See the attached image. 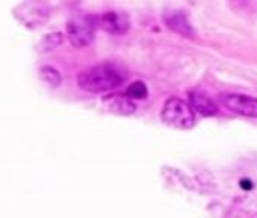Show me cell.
Segmentation results:
<instances>
[{"label": "cell", "mask_w": 257, "mask_h": 218, "mask_svg": "<svg viewBox=\"0 0 257 218\" xmlns=\"http://www.w3.org/2000/svg\"><path fill=\"white\" fill-rule=\"evenodd\" d=\"M122 82L121 74L110 65L100 64L83 70L77 76V85L88 92H106Z\"/></svg>", "instance_id": "1"}, {"label": "cell", "mask_w": 257, "mask_h": 218, "mask_svg": "<svg viewBox=\"0 0 257 218\" xmlns=\"http://www.w3.org/2000/svg\"><path fill=\"white\" fill-rule=\"evenodd\" d=\"M195 111L191 103L179 97H171L162 107V120L167 126L176 129H191L195 125Z\"/></svg>", "instance_id": "2"}, {"label": "cell", "mask_w": 257, "mask_h": 218, "mask_svg": "<svg viewBox=\"0 0 257 218\" xmlns=\"http://www.w3.org/2000/svg\"><path fill=\"white\" fill-rule=\"evenodd\" d=\"M95 23L92 17L77 16L67 23V37L74 47H86L94 40Z\"/></svg>", "instance_id": "3"}, {"label": "cell", "mask_w": 257, "mask_h": 218, "mask_svg": "<svg viewBox=\"0 0 257 218\" xmlns=\"http://www.w3.org/2000/svg\"><path fill=\"white\" fill-rule=\"evenodd\" d=\"M219 101L228 111L249 119H257V98L243 94H221Z\"/></svg>", "instance_id": "4"}, {"label": "cell", "mask_w": 257, "mask_h": 218, "mask_svg": "<svg viewBox=\"0 0 257 218\" xmlns=\"http://www.w3.org/2000/svg\"><path fill=\"white\" fill-rule=\"evenodd\" d=\"M98 25L103 31L112 35H122L131 28V20L122 13H104L98 17Z\"/></svg>", "instance_id": "5"}, {"label": "cell", "mask_w": 257, "mask_h": 218, "mask_svg": "<svg viewBox=\"0 0 257 218\" xmlns=\"http://www.w3.org/2000/svg\"><path fill=\"white\" fill-rule=\"evenodd\" d=\"M164 22L167 28L183 37H194V29L188 20V16L183 11H168L164 14Z\"/></svg>", "instance_id": "6"}, {"label": "cell", "mask_w": 257, "mask_h": 218, "mask_svg": "<svg viewBox=\"0 0 257 218\" xmlns=\"http://www.w3.org/2000/svg\"><path fill=\"white\" fill-rule=\"evenodd\" d=\"M189 101H191V106L194 111L203 117H212L218 113L216 103L209 95H206L200 91H192L189 94Z\"/></svg>", "instance_id": "7"}, {"label": "cell", "mask_w": 257, "mask_h": 218, "mask_svg": "<svg viewBox=\"0 0 257 218\" xmlns=\"http://www.w3.org/2000/svg\"><path fill=\"white\" fill-rule=\"evenodd\" d=\"M107 107L110 113H115L118 116H131L137 111V104L132 101V98L125 95H112L106 100Z\"/></svg>", "instance_id": "8"}, {"label": "cell", "mask_w": 257, "mask_h": 218, "mask_svg": "<svg viewBox=\"0 0 257 218\" xmlns=\"http://www.w3.org/2000/svg\"><path fill=\"white\" fill-rule=\"evenodd\" d=\"M40 77L44 83H47L52 88H58L62 82L61 73L55 67H50V65H44L40 68Z\"/></svg>", "instance_id": "9"}, {"label": "cell", "mask_w": 257, "mask_h": 218, "mask_svg": "<svg viewBox=\"0 0 257 218\" xmlns=\"http://www.w3.org/2000/svg\"><path fill=\"white\" fill-rule=\"evenodd\" d=\"M125 94H127L128 97H131V98L143 100V98H146V97L149 95V89H147V86H146V83H144V82L137 80V82H134V83L128 85V88H127Z\"/></svg>", "instance_id": "10"}, {"label": "cell", "mask_w": 257, "mask_h": 218, "mask_svg": "<svg viewBox=\"0 0 257 218\" xmlns=\"http://www.w3.org/2000/svg\"><path fill=\"white\" fill-rule=\"evenodd\" d=\"M61 43H62V34H59V32H56V34H49V35H46V37L41 40L40 50H41V52L55 50L58 46H61Z\"/></svg>", "instance_id": "11"}, {"label": "cell", "mask_w": 257, "mask_h": 218, "mask_svg": "<svg viewBox=\"0 0 257 218\" xmlns=\"http://www.w3.org/2000/svg\"><path fill=\"white\" fill-rule=\"evenodd\" d=\"M240 186H242L243 189H251V188H252V183H251V180H248V179H242V180H240Z\"/></svg>", "instance_id": "12"}]
</instances>
